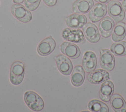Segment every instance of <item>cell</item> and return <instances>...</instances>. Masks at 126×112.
Returning <instances> with one entry per match:
<instances>
[{"mask_svg": "<svg viewBox=\"0 0 126 112\" xmlns=\"http://www.w3.org/2000/svg\"><path fill=\"white\" fill-rule=\"evenodd\" d=\"M24 100L28 107L33 111H40L44 107V103L42 98L34 91L26 92L24 95Z\"/></svg>", "mask_w": 126, "mask_h": 112, "instance_id": "obj_1", "label": "cell"}, {"mask_svg": "<svg viewBox=\"0 0 126 112\" xmlns=\"http://www.w3.org/2000/svg\"><path fill=\"white\" fill-rule=\"evenodd\" d=\"M25 74V66L21 61H15L11 65L9 74L11 83L17 85L21 84L23 80Z\"/></svg>", "mask_w": 126, "mask_h": 112, "instance_id": "obj_2", "label": "cell"}, {"mask_svg": "<svg viewBox=\"0 0 126 112\" xmlns=\"http://www.w3.org/2000/svg\"><path fill=\"white\" fill-rule=\"evenodd\" d=\"M108 12L109 15L116 23L122 21L125 16V13L122 4L117 0H113L108 2Z\"/></svg>", "mask_w": 126, "mask_h": 112, "instance_id": "obj_3", "label": "cell"}, {"mask_svg": "<svg viewBox=\"0 0 126 112\" xmlns=\"http://www.w3.org/2000/svg\"><path fill=\"white\" fill-rule=\"evenodd\" d=\"M12 15L23 23H28L32 19V14L27 8L19 3L14 4L11 8Z\"/></svg>", "mask_w": 126, "mask_h": 112, "instance_id": "obj_4", "label": "cell"}, {"mask_svg": "<svg viewBox=\"0 0 126 112\" xmlns=\"http://www.w3.org/2000/svg\"><path fill=\"white\" fill-rule=\"evenodd\" d=\"M62 35L64 39L75 43H83L85 41L84 34L77 29L66 28L63 30Z\"/></svg>", "mask_w": 126, "mask_h": 112, "instance_id": "obj_5", "label": "cell"}, {"mask_svg": "<svg viewBox=\"0 0 126 112\" xmlns=\"http://www.w3.org/2000/svg\"><path fill=\"white\" fill-rule=\"evenodd\" d=\"M99 62L101 67L107 71H111L115 67V58L108 49H101L100 52Z\"/></svg>", "mask_w": 126, "mask_h": 112, "instance_id": "obj_6", "label": "cell"}, {"mask_svg": "<svg viewBox=\"0 0 126 112\" xmlns=\"http://www.w3.org/2000/svg\"><path fill=\"white\" fill-rule=\"evenodd\" d=\"M55 60L60 73L65 75H68L71 74L73 69V65L68 57L60 54L55 57Z\"/></svg>", "mask_w": 126, "mask_h": 112, "instance_id": "obj_7", "label": "cell"}, {"mask_svg": "<svg viewBox=\"0 0 126 112\" xmlns=\"http://www.w3.org/2000/svg\"><path fill=\"white\" fill-rule=\"evenodd\" d=\"M55 47L56 41L52 36H50L39 43L37 46V52L41 56H47L53 51Z\"/></svg>", "mask_w": 126, "mask_h": 112, "instance_id": "obj_8", "label": "cell"}, {"mask_svg": "<svg viewBox=\"0 0 126 112\" xmlns=\"http://www.w3.org/2000/svg\"><path fill=\"white\" fill-rule=\"evenodd\" d=\"M106 13V5L98 2L94 4L89 11V17L92 22L95 23L101 20L105 16Z\"/></svg>", "mask_w": 126, "mask_h": 112, "instance_id": "obj_9", "label": "cell"}, {"mask_svg": "<svg viewBox=\"0 0 126 112\" xmlns=\"http://www.w3.org/2000/svg\"><path fill=\"white\" fill-rule=\"evenodd\" d=\"M65 20L67 26L72 29L81 28L87 22V17L79 13L72 14L66 17Z\"/></svg>", "mask_w": 126, "mask_h": 112, "instance_id": "obj_10", "label": "cell"}, {"mask_svg": "<svg viewBox=\"0 0 126 112\" xmlns=\"http://www.w3.org/2000/svg\"><path fill=\"white\" fill-rule=\"evenodd\" d=\"M83 31L87 39L91 43H96L100 38L97 27L92 23H86L83 27Z\"/></svg>", "mask_w": 126, "mask_h": 112, "instance_id": "obj_11", "label": "cell"}, {"mask_svg": "<svg viewBox=\"0 0 126 112\" xmlns=\"http://www.w3.org/2000/svg\"><path fill=\"white\" fill-rule=\"evenodd\" d=\"M61 52L72 59H76L80 55V49L78 46L74 43L68 41L63 42L60 46Z\"/></svg>", "mask_w": 126, "mask_h": 112, "instance_id": "obj_12", "label": "cell"}, {"mask_svg": "<svg viewBox=\"0 0 126 112\" xmlns=\"http://www.w3.org/2000/svg\"><path fill=\"white\" fill-rule=\"evenodd\" d=\"M109 79V73L104 69L94 70L90 73L88 75V79L89 82L94 84L103 83Z\"/></svg>", "mask_w": 126, "mask_h": 112, "instance_id": "obj_13", "label": "cell"}, {"mask_svg": "<svg viewBox=\"0 0 126 112\" xmlns=\"http://www.w3.org/2000/svg\"><path fill=\"white\" fill-rule=\"evenodd\" d=\"M84 69L88 73L95 70L96 66V57L92 51H87L84 54L82 62Z\"/></svg>", "mask_w": 126, "mask_h": 112, "instance_id": "obj_14", "label": "cell"}, {"mask_svg": "<svg viewBox=\"0 0 126 112\" xmlns=\"http://www.w3.org/2000/svg\"><path fill=\"white\" fill-rule=\"evenodd\" d=\"M114 27V21L109 16L102 18L99 24L98 28L100 34L103 37H108L112 34Z\"/></svg>", "mask_w": 126, "mask_h": 112, "instance_id": "obj_15", "label": "cell"}, {"mask_svg": "<svg viewBox=\"0 0 126 112\" xmlns=\"http://www.w3.org/2000/svg\"><path fill=\"white\" fill-rule=\"evenodd\" d=\"M114 90L113 83L110 80H106L103 82L100 87L99 96L101 100L108 102L110 100Z\"/></svg>", "mask_w": 126, "mask_h": 112, "instance_id": "obj_16", "label": "cell"}, {"mask_svg": "<svg viewBox=\"0 0 126 112\" xmlns=\"http://www.w3.org/2000/svg\"><path fill=\"white\" fill-rule=\"evenodd\" d=\"M93 0H76L72 5V10L76 13H87L94 6Z\"/></svg>", "mask_w": 126, "mask_h": 112, "instance_id": "obj_17", "label": "cell"}, {"mask_svg": "<svg viewBox=\"0 0 126 112\" xmlns=\"http://www.w3.org/2000/svg\"><path fill=\"white\" fill-rule=\"evenodd\" d=\"M85 77V72L83 68L78 65L75 66L70 76L71 82L76 87L81 86L84 82Z\"/></svg>", "mask_w": 126, "mask_h": 112, "instance_id": "obj_18", "label": "cell"}, {"mask_svg": "<svg viewBox=\"0 0 126 112\" xmlns=\"http://www.w3.org/2000/svg\"><path fill=\"white\" fill-rule=\"evenodd\" d=\"M110 101L111 106L115 112H126V102L121 95L117 93L113 94Z\"/></svg>", "mask_w": 126, "mask_h": 112, "instance_id": "obj_19", "label": "cell"}, {"mask_svg": "<svg viewBox=\"0 0 126 112\" xmlns=\"http://www.w3.org/2000/svg\"><path fill=\"white\" fill-rule=\"evenodd\" d=\"M112 39L115 42L122 41L126 35V25L124 22H121L116 24L112 31Z\"/></svg>", "mask_w": 126, "mask_h": 112, "instance_id": "obj_20", "label": "cell"}, {"mask_svg": "<svg viewBox=\"0 0 126 112\" xmlns=\"http://www.w3.org/2000/svg\"><path fill=\"white\" fill-rule=\"evenodd\" d=\"M89 110L93 112H108L109 108L104 103L96 99L91 100L88 103Z\"/></svg>", "mask_w": 126, "mask_h": 112, "instance_id": "obj_21", "label": "cell"}, {"mask_svg": "<svg viewBox=\"0 0 126 112\" xmlns=\"http://www.w3.org/2000/svg\"><path fill=\"white\" fill-rule=\"evenodd\" d=\"M110 51L116 56L126 55V41H119L113 43L111 46Z\"/></svg>", "mask_w": 126, "mask_h": 112, "instance_id": "obj_22", "label": "cell"}, {"mask_svg": "<svg viewBox=\"0 0 126 112\" xmlns=\"http://www.w3.org/2000/svg\"><path fill=\"white\" fill-rule=\"evenodd\" d=\"M41 0H25L24 4L26 8L30 11L36 10L39 5Z\"/></svg>", "mask_w": 126, "mask_h": 112, "instance_id": "obj_23", "label": "cell"}, {"mask_svg": "<svg viewBox=\"0 0 126 112\" xmlns=\"http://www.w3.org/2000/svg\"><path fill=\"white\" fill-rule=\"evenodd\" d=\"M44 2L49 6H53L56 5L57 0H43Z\"/></svg>", "mask_w": 126, "mask_h": 112, "instance_id": "obj_24", "label": "cell"}, {"mask_svg": "<svg viewBox=\"0 0 126 112\" xmlns=\"http://www.w3.org/2000/svg\"><path fill=\"white\" fill-rule=\"evenodd\" d=\"M96 1L101 3H107L111 1V0H95Z\"/></svg>", "mask_w": 126, "mask_h": 112, "instance_id": "obj_25", "label": "cell"}, {"mask_svg": "<svg viewBox=\"0 0 126 112\" xmlns=\"http://www.w3.org/2000/svg\"><path fill=\"white\" fill-rule=\"evenodd\" d=\"M24 0H13V1L15 3H21L24 2Z\"/></svg>", "mask_w": 126, "mask_h": 112, "instance_id": "obj_26", "label": "cell"}, {"mask_svg": "<svg viewBox=\"0 0 126 112\" xmlns=\"http://www.w3.org/2000/svg\"><path fill=\"white\" fill-rule=\"evenodd\" d=\"M122 5L125 9V10L126 11V0H124L122 2Z\"/></svg>", "mask_w": 126, "mask_h": 112, "instance_id": "obj_27", "label": "cell"}, {"mask_svg": "<svg viewBox=\"0 0 126 112\" xmlns=\"http://www.w3.org/2000/svg\"><path fill=\"white\" fill-rule=\"evenodd\" d=\"M117 0V1H121L122 0Z\"/></svg>", "mask_w": 126, "mask_h": 112, "instance_id": "obj_28", "label": "cell"}]
</instances>
